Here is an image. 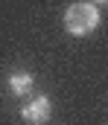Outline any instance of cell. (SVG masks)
I'll list each match as a JSON object with an SVG mask.
<instances>
[{"instance_id": "cell-1", "label": "cell", "mask_w": 108, "mask_h": 125, "mask_svg": "<svg viewBox=\"0 0 108 125\" xmlns=\"http://www.w3.org/2000/svg\"><path fill=\"white\" fill-rule=\"evenodd\" d=\"M96 23H99V12L94 3L82 0V3L67 6V12H64V26L70 35H88V32L96 29Z\"/></svg>"}, {"instance_id": "cell-2", "label": "cell", "mask_w": 108, "mask_h": 125, "mask_svg": "<svg viewBox=\"0 0 108 125\" xmlns=\"http://www.w3.org/2000/svg\"><path fill=\"white\" fill-rule=\"evenodd\" d=\"M21 116H24V122H29V125H44L50 119V99L44 93L35 96V99H29V102L21 108Z\"/></svg>"}, {"instance_id": "cell-3", "label": "cell", "mask_w": 108, "mask_h": 125, "mask_svg": "<svg viewBox=\"0 0 108 125\" xmlns=\"http://www.w3.org/2000/svg\"><path fill=\"white\" fill-rule=\"evenodd\" d=\"M35 84V79H32V73H24V70H18V73H12L9 76V90L15 96H24L29 93V87Z\"/></svg>"}, {"instance_id": "cell-4", "label": "cell", "mask_w": 108, "mask_h": 125, "mask_svg": "<svg viewBox=\"0 0 108 125\" xmlns=\"http://www.w3.org/2000/svg\"><path fill=\"white\" fill-rule=\"evenodd\" d=\"M96 3H105V0H94V6H96Z\"/></svg>"}]
</instances>
